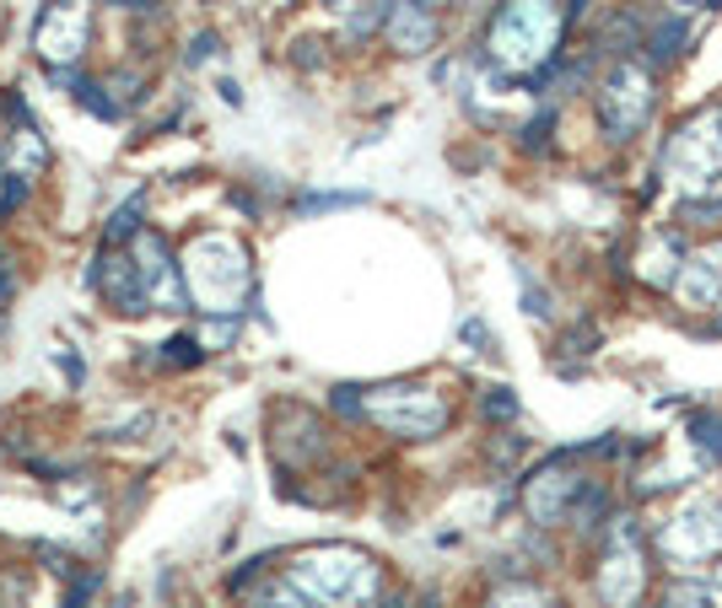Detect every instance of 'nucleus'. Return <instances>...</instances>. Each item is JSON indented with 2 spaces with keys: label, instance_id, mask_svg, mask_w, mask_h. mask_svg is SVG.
Listing matches in <instances>:
<instances>
[{
  "label": "nucleus",
  "instance_id": "nucleus-8",
  "mask_svg": "<svg viewBox=\"0 0 722 608\" xmlns=\"http://www.w3.org/2000/svg\"><path fill=\"white\" fill-rule=\"evenodd\" d=\"M561 463H566V452H555L534 480H528V512L539 517V523H555L572 501H577V490H583V480H572V474H561Z\"/></svg>",
  "mask_w": 722,
  "mask_h": 608
},
{
  "label": "nucleus",
  "instance_id": "nucleus-21",
  "mask_svg": "<svg viewBox=\"0 0 722 608\" xmlns=\"http://www.w3.org/2000/svg\"><path fill=\"white\" fill-rule=\"evenodd\" d=\"M210 49H216V38H210V33H199V38H195V49H190V65L210 60Z\"/></svg>",
  "mask_w": 722,
  "mask_h": 608
},
{
  "label": "nucleus",
  "instance_id": "nucleus-19",
  "mask_svg": "<svg viewBox=\"0 0 722 608\" xmlns=\"http://www.w3.org/2000/svg\"><path fill=\"white\" fill-rule=\"evenodd\" d=\"M27 199V179H11L5 188H0V210H16Z\"/></svg>",
  "mask_w": 722,
  "mask_h": 608
},
{
  "label": "nucleus",
  "instance_id": "nucleus-12",
  "mask_svg": "<svg viewBox=\"0 0 722 608\" xmlns=\"http://www.w3.org/2000/svg\"><path fill=\"white\" fill-rule=\"evenodd\" d=\"M140 216H146V194H130V199H125V205L108 216V232H103V238H108V248L130 243L135 232H140Z\"/></svg>",
  "mask_w": 722,
  "mask_h": 608
},
{
  "label": "nucleus",
  "instance_id": "nucleus-5",
  "mask_svg": "<svg viewBox=\"0 0 722 608\" xmlns=\"http://www.w3.org/2000/svg\"><path fill=\"white\" fill-rule=\"evenodd\" d=\"M647 114H653V81H647V70L620 65V70L604 81V92H598V119H604V129H609L615 140H626L631 124L642 129Z\"/></svg>",
  "mask_w": 722,
  "mask_h": 608
},
{
  "label": "nucleus",
  "instance_id": "nucleus-18",
  "mask_svg": "<svg viewBox=\"0 0 722 608\" xmlns=\"http://www.w3.org/2000/svg\"><path fill=\"white\" fill-rule=\"evenodd\" d=\"M260 608H313V604H302L291 587H270V593H260Z\"/></svg>",
  "mask_w": 722,
  "mask_h": 608
},
{
  "label": "nucleus",
  "instance_id": "nucleus-16",
  "mask_svg": "<svg viewBox=\"0 0 722 608\" xmlns=\"http://www.w3.org/2000/svg\"><path fill=\"white\" fill-rule=\"evenodd\" d=\"M205 356V345H199L195 334H173L168 340V366H195Z\"/></svg>",
  "mask_w": 722,
  "mask_h": 608
},
{
  "label": "nucleus",
  "instance_id": "nucleus-23",
  "mask_svg": "<svg viewBox=\"0 0 722 608\" xmlns=\"http://www.w3.org/2000/svg\"><path fill=\"white\" fill-rule=\"evenodd\" d=\"M103 5H114V11H146V5H157V0H103Z\"/></svg>",
  "mask_w": 722,
  "mask_h": 608
},
{
  "label": "nucleus",
  "instance_id": "nucleus-10",
  "mask_svg": "<svg viewBox=\"0 0 722 608\" xmlns=\"http://www.w3.org/2000/svg\"><path fill=\"white\" fill-rule=\"evenodd\" d=\"M103 269H98V286H103V297L119 307V312H146V286H140V269H135V259L125 253H103L98 259Z\"/></svg>",
  "mask_w": 722,
  "mask_h": 608
},
{
  "label": "nucleus",
  "instance_id": "nucleus-28",
  "mask_svg": "<svg viewBox=\"0 0 722 608\" xmlns=\"http://www.w3.org/2000/svg\"><path fill=\"white\" fill-rule=\"evenodd\" d=\"M421 5H426V0H421Z\"/></svg>",
  "mask_w": 722,
  "mask_h": 608
},
{
  "label": "nucleus",
  "instance_id": "nucleus-26",
  "mask_svg": "<svg viewBox=\"0 0 722 608\" xmlns=\"http://www.w3.org/2000/svg\"><path fill=\"white\" fill-rule=\"evenodd\" d=\"M718 334H722V318H718Z\"/></svg>",
  "mask_w": 722,
  "mask_h": 608
},
{
  "label": "nucleus",
  "instance_id": "nucleus-17",
  "mask_svg": "<svg viewBox=\"0 0 722 608\" xmlns=\"http://www.w3.org/2000/svg\"><path fill=\"white\" fill-rule=\"evenodd\" d=\"M485 415H491V421H513V415H518L513 388H491V393H485Z\"/></svg>",
  "mask_w": 722,
  "mask_h": 608
},
{
  "label": "nucleus",
  "instance_id": "nucleus-2",
  "mask_svg": "<svg viewBox=\"0 0 722 608\" xmlns=\"http://www.w3.org/2000/svg\"><path fill=\"white\" fill-rule=\"evenodd\" d=\"M555 44H561V11L550 0H507L502 16L491 22V55L513 70L555 60Z\"/></svg>",
  "mask_w": 722,
  "mask_h": 608
},
{
  "label": "nucleus",
  "instance_id": "nucleus-6",
  "mask_svg": "<svg viewBox=\"0 0 722 608\" xmlns=\"http://www.w3.org/2000/svg\"><path fill=\"white\" fill-rule=\"evenodd\" d=\"M135 269H140V286H146V302L162 307V312H184L190 302V286H184V269L173 259V248L162 232H146L135 243Z\"/></svg>",
  "mask_w": 722,
  "mask_h": 608
},
{
  "label": "nucleus",
  "instance_id": "nucleus-22",
  "mask_svg": "<svg viewBox=\"0 0 722 608\" xmlns=\"http://www.w3.org/2000/svg\"><path fill=\"white\" fill-rule=\"evenodd\" d=\"M16 291V280H11V269H5V253H0V302Z\"/></svg>",
  "mask_w": 722,
  "mask_h": 608
},
{
  "label": "nucleus",
  "instance_id": "nucleus-4",
  "mask_svg": "<svg viewBox=\"0 0 722 608\" xmlns=\"http://www.w3.org/2000/svg\"><path fill=\"white\" fill-rule=\"evenodd\" d=\"M362 415H373L383 431L410 436V441H426L448 426V404L432 388H373L362 399Z\"/></svg>",
  "mask_w": 722,
  "mask_h": 608
},
{
  "label": "nucleus",
  "instance_id": "nucleus-1",
  "mask_svg": "<svg viewBox=\"0 0 722 608\" xmlns=\"http://www.w3.org/2000/svg\"><path fill=\"white\" fill-rule=\"evenodd\" d=\"M179 269H184V286H190V307L199 312H232V302L249 291V253L243 243H232L227 232H205L184 259H179Z\"/></svg>",
  "mask_w": 722,
  "mask_h": 608
},
{
  "label": "nucleus",
  "instance_id": "nucleus-14",
  "mask_svg": "<svg viewBox=\"0 0 722 608\" xmlns=\"http://www.w3.org/2000/svg\"><path fill=\"white\" fill-rule=\"evenodd\" d=\"M679 44H685V27L679 22H663L647 33V49H653V60H674L679 55Z\"/></svg>",
  "mask_w": 722,
  "mask_h": 608
},
{
  "label": "nucleus",
  "instance_id": "nucleus-11",
  "mask_svg": "<svg viewBox=\"0 0 722 608\" xmlns=\"http://www.w3.org/2000/svg\"><path fill=\"white\" fill-rule=\"evenodd\" d=\"M5 162H11V179H38V173H44V162H49V146L38 140V129H33V124H22V129L11 135V146H5Z\"/></svg>",
  "mask_w": 722,
  "mask_h": 608
},
{
  "label": "nucleus",
  "instance_id": "nucleus-25",
  "mask_svg": "<svg viewBox=\"0 0 722 608\" xmlns=\"http://www.w3.org/2000/svg\"><path fill=\"white\" fill-rule=\"evenodd\" d=\"M383 608H404V604H399V598H394V604H383Z\"/></svg>",
  "mask_w": 722,
  "mask_h": 608
},
{
  "label": "nucleus",
  "instance_id": "nucleus-27",
  "mask_svg": "<svg viewBox=\"0 0 722 608\" xmlns=\"http://www.w3.org/2000/svg\"><path fill=\"white\" fill-rule=\"evenodd\" d=\"M334 5H345V0H334Z\"/></svg>",
  "mask_w": 722,
  "mask_h": 608
},
{
  "label": "nucleus",
  "instance_id": "nucleus-9",
  "mask_svg": "<svg viewBox=\"0 0 722 608\" xmlns=\"http://www.w3.org/2000/svg\"><path fill=\"white\" fill-rule=\"evenodd\" d=\"M383 27H389V44H394L399 55H421V49L437 44V16L421 0H394Z\"/></svg>",
  "mask_w": 722,
  "mask_h": 608
},
{
  "label": "nucleus",
  "instance_id": "nucleus-24",
  "mask_svg": "<svg viewBox=\"0 0 722 608\" xmlns=\"http://www.w3.org/2000/svg\"><path fill=\"white\" fill-rule=\"evenodd\" d=\"M0 179H11V173H5V151H0Z\"/></svg>",
  "mask_w": 722,
  "mask_h": 608
},
{
  "label": "nucleus",
  "instance_id": "nucleus-3",
  "mask_svg": "<svg viewBox=\"0 0 722 608\" xmlns=\"http://www.w3.org/2000/svg\"><path fill=\"white\" fill-rule=\"evenodd\" d=\"M291 587H302L313 604H356L378 587V571L356 549H319L291 565Z\"/></svg>",
  "mask_w": 722,
  "mask_h": 608
},
{
  "label": "nucleus",
  "instance_id": "nucleus-15",
  "mask_svg": "<svg viewBox=\"0 0 722 608\" xmlns=\"http://www.w3.org/2000/svg\"><path fill=\"white\" fill-rule=\"evenodd\" d=\"M679 216H685L690 227H722V199H685Z\"/></svg>",
  "mask_w": 722,
  "mask_h": 608
},
{
  "label": "nucleus",
  "instance_id": "nucleus-13",
  "mask_svg": "<svg viewBox=\"0 0 722 608\" xmlns=\"http://www.w3.org/2000/svg\"><path fill=\"white\" fill-rule=\"evenodd\" d=\"M696 441H701V452H707V458H718L722 463V415L718 410H701V415H696Z\"/></svg>",
  "mask_w": 722,
  "mask_h": 608
},
{
  "label": "nucleus",
  "instance_id": "nucleus-20",
  "mask_svg": "<svg viewBox=\"0 0 722 608\" xmlns=\"http://www.w3.org/2000/svg\"><path fill=\"white\" fill-rule=\"evenodd\" d=\"M334 205H351L345 194H319V199H302V210H334Z\"/></svg>",
  "mask_w": 722,
  "mask_h": 608
},
{
  "label": "nucleus",
  "instance_id": "nucleus-7",
  "mask_svg": "<svg viewBox=\"0 0 722 608\" xmlns=\"http://www.w3.org/2000/svg\"><path fill=\"white\" fill-rule=\"evenodd\" d=\"M87 33H92V22H87V11L70 5V0H55V5L38 16V49H44V60H55V70H70V65L81 60Z\"/></svg>",
  "mask_w": 722,
  "mask_h": 608
}]
</instances>
